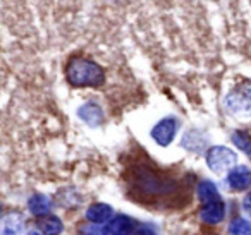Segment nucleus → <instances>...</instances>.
Listing matches in <instances>:
<instances>
[{
    "mask_svg": "<svg viewBox=\"0 0 251 235\" xmlns=\"http://www.w3.org/2000/svg\"><path fill=\"white\" fill-rule=\"evenodd\" d=\"M226 108L234 115H251V88H237L226 96Z\"/></svg>",
    "mask_w": 251,
    "mask_h": 235,
    "instance_id": "nucleus-4",
    "label": "nucleus"
},
{
    "mask_svg": "<svg viewBox=\"0 0 251 235\" xmlns=\"http://www.w3.org/2000/svg\"><path fill=\"white\" fill-rule=\"evenodd\" d=\"M134 228H136L134 221L129 216L119 214V216H114L110 221L103 225L101 235H133Z\"/></svg>",
    "mask_w": 251,
    "mask_h": 235,
    "instance_id": "nucleus-5",
    "label": "nucleus"
},
{
    "mask_svg": "<svg viewBox=\"0 0 251 235\" xmlns=\"http://www.w3.org/2000/svg\"><path fill=\"white\" fill-rule=\"evenodd\" d=\"M237 155L227 146H212L206 151V165L217 175L229 173L236 166Z\"/></svg>",
    "mask_w": 251,
    "mask_h": 235,
    "instance_id": "nucleus-2",
    "label": "nucleus"
},
{
    "mask_svg": "<svg viewBox=\"0 0 251 235\" xmlns=\"http://www.w3.org/2000/svg\"><path fill=\"white\" fill-rule=\"evenodd\" d=\"M0 213H2V204H0Z\"/></svg>",
    "mask_w": 251,
    "mask_h": 235,
    "instance_id": "nucleus-19",
    "label": "nucleus"
},
{
    "mask_svg": "<svg viewBox=\"0 0 251 235\" xmlns=\"http://www.w3.org/2000/svg\"><path fill=\"white\" fill-rule=\"evenodd\" d=\"M179 120L176 117H172V115H169V117L162 118V120H158L157 124L153 125V129H151V139H153L155 142H157L158 146H169L172 141H174L176 134H177L179 131Z\"/></svg>",
    "mask_w": 251,
    "mask_h": 235,
    "instance_id": "nucleus-3",
    "label": "nucleus"
},
{
    "mask_svg": "<svg viewBox=\"0 0 251 235\" xmlns=\"http://www.w3.org/2000/svg\"><path fill=\"white\" fill-rule=\"evenodd\" d=\"M66 81L73 88H100L105 84V69L88 57L73 55L66 66Z\"/></svg>",
    "mask_w": 251,
    "mask_h": 235,
    "instance_id": "nucleus-1",
    "label": "nucleus"
},
{
    "mask_svg": "<svg viewBox=\"0 0 251 235\" xmlns=\"http://www.w3.org/2000/svg\"><path fill=\"white\" fill-rule=\"evenodd\" d=\"M248 155H250V158H251V151H250V153H248Z\"/></svg>",
    "mask_w": 251,
    "mask_h": 235,
    "instance_id": "nucleus-20",
    "label": "nucleus"
},
{
    "mask_svg": "<svg viewBox=\"0 0 251 235\" xmlns=\"http://www.w3.org/2000/svg\"><path fill=\"white\" fill-rule=\"evenodd\" d=\"M0 235H25V218L19 213H11L0 218Z\"/></svg>",
    "mask_w": 251,
    "mask_h": 235,
    "instance_id": "nucleus-9",
    "label": "nucleus"
},
{
    "mask_svg": "<svg viewBox=\"0 0 251 235\" xmlns=\"http://www.w3.org/2000/svg\"><path fill=\"white\" fill-rule=\"evenodd\" d=\"M224 216H226V204L222 201L203 204L201 211H200V218L206 225H219L224 220Z\"/></svg>",
    "mask_w": 251,
    "mask_h": 235,
    "instance_id": "nucleus-8",
    "label": "nucleus"
},
{
    "mask_svg": "<svg viewBox=\"0 0 251 235\" xmlns=\"http://www.w3.org/2000/svg\"><path fill=\"white\" fill-rule=\"evenodd\" d=\"M243 211L251 218V190L244 196V199H243Z\"/></svg>",
    "mask_w": 251,
    "mask_h": 235,
    "instance_id": "nucleus-17",
    "label": "nucleus"
},
{
    "mask_svg": "<svg viewBox=\"0 0 251 235\" xmlns=\"http://www.w3.org/2000/svg\"><path fill=\"white\" fill-rule=\"evenodd\" d=\"M196 194H198V199L201 201L203 204L220 201L219 189H217L215 184L210 182V180H203V182H200L198 184V189H196Z\"/></svg>",
    "mask_w": 251,
    "mask_h": 235,
    "instance_id": "nucleus-12",
    "label": "nucleus"
},
{
    "mask_svg": "<svg viewBox=\"0 0 251 235\" xmlns=\"http://www.w3.org/2000/svg\"><path fill=\"white\" fill-rule=\"evenodd\" d=\"M40 230L43 235H59L64 230V223L59 216H53V214H47L42 216L40 220Z\"/></svg>",
    "mask_w": 251,
    "mask_h": 235,
    "instance_id": "nucleus-13",
    "label": "nucleus"
},
{
    "mask_svg": "<svg viewBox=\"0 0 251 235\" xmlns=\"http://www.w3.org/2000/svg\"><path fill=\"white\" fill-rule=\"evenodd\" d=\"M230 235H251V220L248 218H236L229 225Z\"/></svg>",
    "mask_w": 251,
    "mask_h": 235,
    "instance_id": "nucleus-14",
    "label": "nucleus"
},
{
    "mask_svg": "<svg viewBox=\"0 0 251 235\" xmlns=\"http://www.w3.org/2000/svg\"><path fill=\"white\" fill-rule=\"evenodd\" d=\"M50 206H52V203L43 194H35L28 201L29 213L35 214V216H47V214H50Z\"/></svg>",
    "mask_w": 251,
    "mask_h": 235,
    "instance_id": "nucleus-11",
    "label": "nucleus"
},
{
    "mask_svg": "<svg viewBox=\"0 0 251 235\" xmlns=\"http://www.w3.org/2000/svg\"><path fill=\"white\" fill-rule=\"evenodd\" d=\"M112 214H114V210H112L110 204L105 203H95L88 208L86 211V218L91 221V223H107V221L112 220Z\"/></svg>",
    "mask_w": 251,
    "mask_h": 235,
    "instance_id": "nucleus-10",
    "label": "nucleus"
},
{
    "mask_svg": "<svg viewBox=\"0 0 251 235\" xmlns=\"http://www.w3.org/2000/svg\"><path fill=\"white\" fill-rule=\"evenodd\" d=\"M232 142L243 151L250 153L251 151V136L246 131H234L232 134Z\"/></svg>",
    "mask_w": 251,
    "mask_h": 235,
    "instance_id": "nucleus-15",
    "label": "nucleus"
},
{
    "mask_svg": "<svg viewBox=\"0 0 251 235\" xmlns=\"http://www.w3.org/2000/svg\"><path fill=\"white\" fill-rule=\"evenodd\" d=\"M227 186L232 190H246L251 187V170L244 165H237L227 173Z\"/></svg>",
    "mask_w": 251,
    "mask_h": 235,
    "instance_id": "nucleus-6",
    "label": "nucleus"
},
{
    "mask_svg": "<svg viewBox=\"0 0 251 235\" xmlns=\"http://www.w3.org/2000/svg\"><path fill=\"white\" fill-rule=\"evenodd\" d=\"M29 235H40V234H36V232H31V234H29Z\"/></svg>",
    "mask_w": 251,
    "mask_h": 235,
    "instance_id": "nucleus-18",
    "label": "nucleus"
},
{
    "mask_svg": "<svg viewBox=\"0 0 251 235\" xmlns=\"http://www.w3.org/2000/svg\"><path fill=\"white\" fill-rule=\"evenodd\" d=\"M77 117L88 124L90 127H100L101 124L105 122V115L103 110L98 103H93V101H88V103L81 105L77 108Z\"/></svg>",
    "mask_w": 251,
    "mask_h": 235,
    "instance_id": "nucleus-7",
    "label": "nucleus"
},
{
    "mask_svg": "<svg viewBox=\"0 0 251 235\" xmlns=\"http://www.w3.org/2000/svg\"><path fill=\"white\" fill-rule=\"evenodd\" d=\"M133 235H157V232L148 225H140L133 230Z\"/></svg>",
    "mask_w": 251,
    "mask_h": 235,
    "instance_id": "nucleus-16",
    "label": "nucleus"
}]
</instances>
